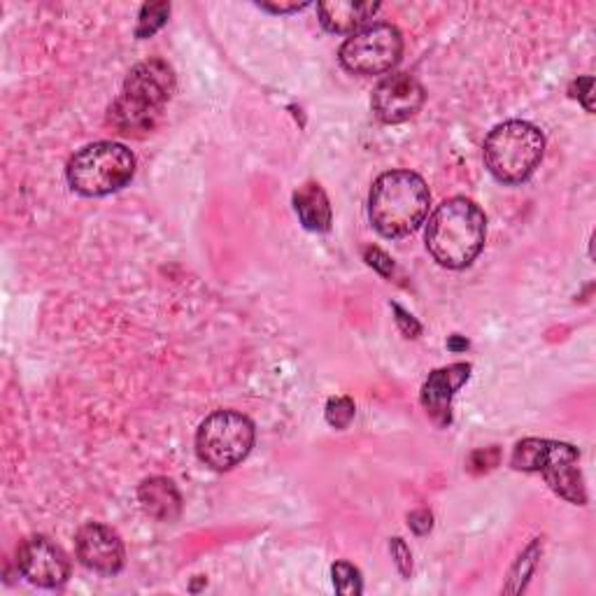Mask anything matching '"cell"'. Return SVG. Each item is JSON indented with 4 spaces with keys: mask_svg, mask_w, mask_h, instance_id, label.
I'll return each mask as SVG.
<instances>
[{
    "mask_svg": "<svg viewBox=\"0 0 596 596\" xmlns=\"http://www.w3.org/2000/svg\"><path fill=\"white\" fill-rule=\"evenodd\" d=\"M143 510L159 522H176L182 513V496L168 477H147L138 487Z\"/></svg>",
    "mask_w": 596,
    "mask_h": 596,
    "instance_id": "cell-13",
    "label": "cell"
},
{
    "mask_svg": "<svg viewBox=\"0 0 596 596\" xmlns=\"http://www.w3.org/2000/svg\"><path fill=\"white\" fill-rule=\"evenodd\" d=\"M319 22L329 33H357L380 10L378 3H348V0H331L319 3Z\"/></svg>",
    "mask_w": 596,
    "mask_h": 596,
    "instance_id": "cell-14",
    "label": "cell"
},
{
    "mask_svg": "<svg viewBox=\"0 0 596 596\" xmlns=\"http://www.w3.org/2000/svg\"><path fill=\"white\" fill-rule=\"evenodd\" d=\"M408 525L417 536H425L434 527V515L429 510H415L408 515Z\"/></svg>",
    "mask_w": 596,
    "mask_h": 596,
    "instance_id": "cell-24",
    "label": "cell"
},
{
    "mask_svg": "<svg viewBox=\"0 0 596 596\" xmlns=\"http://www.w3.org/2000/svg\"><path fill=\"white\" fill-rule=\"evenodd\" d=\"M469 378H471L469 363H452V367L438 369L429 375L425 387H421V403H425V408L434 417L436 425L440 427L450 425L452 396Z\"/></svg>",
    "mask_w": 596,
    "mask_h": 596,
    "instance_id": "cell-12",
    "label": "cell"
},
{
    "mask_svg": "<svg viewBox=\"0 0 596 596\" xmlns=\"http://www.w3.org/2000/svg\"><path fill=\"white\" fill-rule=\"evenodd\" d=\"M355 413H357L355 401L348 396H336L326 403V421H329V425L336 429L350 427V421L355 419Z\"/></svg>",
    "mask_w": 596,
    "mask_h": 596,
    "instance_id": "cell-19",
    "label": "cell"
},
{
    "mask_svg": "<svg viewBox=\"0 0 596 596\" xmlns=\"http://www.w3.org/2000/svg\"><path fill=\"white\" fill-rule=\"evenodd\" d=\"M394 307V313H396V322H398V326H401V331L403 334H406L408 338H417L419 334H421V326H419V322L413 317V315H408L406 311H403V307L401 305H392Z\"/></svg>",
    "mask_w": 596,
    "mask_h": 596,
    "instance_id": "cell-23",
    "label": "cell"
},
{
    "mask_svg": "<svg viewBox=\"0 0 596 596\" xmlns=\"http://www.w3.org/2000/svg\"><path fill=\"white\" fill-rule=\"evenodd\" d=\"M136 176V157L120 143H93L68 161V184L82 196H108Z\"/></svg>",
    "mask_w": 596,
    "mask_h": 596,
    "instance_id": "cell-6",
    "label": "cell"
},
{
    "mask_svg": "<svg viewBox=\"0 0 596 596\" xmlns=\"http://www.w3.org/2000/svg\"><path fill=\"white\" fill-rule=\"evenodd\" d=\"M431 207V191L417 172L390 170L373 182L369 217L384 238H403L425 224Z\"/></svg>",
    "mask_w": 596,
    "mask_h": 596,
    "instance_id": "cell-3",
    "label": "cell"
},
{
    "mask_svg": "<svg viewBox=\"0 0 596 596\" xmlns=\"http://www.w3.org/2000/svg\"><path fill=\"white\" fill-rule=\"evenodd\" d=\"M373 112L384 124L408 122L425 105V87L413 75L394 72L375 87L373 91Z\"/></svg>",
    "mask_w": 596,
    "mask_h": 596,
    "instance_id": "cell-10",
    "label": "cell"
},
{
    "mask_svg": "<svg viewBox=\"0 0 596 596\" xmlns=\"http://www.w3.org/2000/svg\"><path fill=\"white\" fill-rule=\"evenodd\" d=\"M294 207L301 224L315 234L331 228V203L317 182H305L294 194Z\"/></svg>",
    "mask_w": 596,
    "mask_h": 596,
    "instance_id": "cell-15",
    "label": "cell"
},
{
    "mask_svg": "<svg viewBox=\"0 0 596 596\" xmlns=\"http://www.w3.org/2000/svg\"><path fill=\"white\" fill-rule=\"evenodd\" d=\"M538 552H541V543L533 541V543L520 554V560H517V564H515L513 571H510V585L506 587V592L517 594V592H522V589H525V585H527V581H529V575H531V571H533V566H536Z\"/></svg>",
    "mask_w": 596,
    "mask_h": 596,
    "instance_id": "cell-17",
    "label": "cell"
},
{
    "mask_svg": "<svg viewBox=\"0 0 596 596\" xmlns=\"http://www.w3.org/2000/svg\"><path fill=\"white\" fill-rule=\"evenodd\" d=\"M176 91V72L164 59L138 64L126 75L124 91L108 110V124L122 136L143 138L159 124Z\"/></svg>",
    "mask_w": 596,
    "mask_h": 596,
    "instance_id": "cell-1",
    "label": "cell"
},
{
    "mask_svg": "<svg viewBox=\"0 0 596 596\" xmlns=\"http://www.w3.org/2000/svg\"><path fill=\"white\" fill-rule=\"evenodd\" d=\"M403 54V35L392 24H371L340 47V64L357 75L390 72Z\"/></svg>",
    "mask_w": 596,
    "mask_h": 596,
    "instance_id": "cell-8",
    "label": "cell"
},
{
    "mask_svg": "<svg viewBox=\"0 0 596 596\" xmlns=\"http://www.w3.org/2000/svg\"><path fill=\"white\" fill-rule=\"evenodd\" d=\"M170 14V3H147L140 10L138 16V29H136V37L145 41V37H151L159 29H164V24L168 22Z\"/></svg>",
    "mask_w": 596,
    "mask_h": 596,
    "instance_id": "cell-16",
    "label": "cell"
},
{
    "mask_svg": "<svg viewBox=\"0 0 596 596\" xmlns=\"http://www.w3.org/2000/svg\"><path fill=\"white\" fill-rule=\"evenodd\" d=\"M450 348H469V342H459V340H450Z\"/></svg>",
    "mask_w": 596,
    "mask_h": 596,
    "instance_id": "cell-27",
    "label": "cell"
},
{
    "mask_svg": "<svg viewBox=\"0 0 596 596\" xmlns=\"http://www.w3.org/2000/svg\"><path fill=\"white\" fill-rule=\"evenodd\" d=\"M485 164L492 176L504 184L527 182L546 154V136L529 122H504L485 138Z\"/></svg>",
    "mask_w": 596,
    "mask_h": 596,
    "instance_id": "cell-4",
    "label": "cell"
},
{
    "mask_svg": "<svg viewBox=\"0 0 596 596\" xmlns=\"http://www.w3.org/2000/svg\"><path fill=\"white\" fill-rule=\"evenodd\" d=\"M261 8L263 10H271V12H280V14H284V12H296V10H303V8H307V3H292V5H273V3H261Z\"/></svg>",
    "mask_w": 596,
    "mask_h": 596,
    "instance_id": "cell-26",
    "label": "cell"
},
{
    "mask_svg": "<svg viewBox=\"0 0 596 596\" xmlns=\"http://www.w3.org/2000/svg\"><path fill=\"white\" fill-rule=\"evenodd\" d=\"M390 550H392V556H394V562H396L398 573L403 575V578H411V573H413V554H411L408 546L403 543V538H392Z\"/></svg>",
    "mask_w": 596,
    "mask_h": 596,
    "instance_id": "cell-20",
    "label": "cell"
},
{
    "mask_svg": "<svg viewBox=\"0 0 596 596\" xmlns=\"http://www.w3.org/2000/svg\"><path fill=\"white\" fill-rule=\"evenodd\" d=\"M429 255L446 268L459 271L483 252L487 238V217L469 199H450L440 203L427 224Z\"/></svg>",
    "mask_w": 596,
    "mask_h": 596,
    "instance_id": "cell-2",
    "label": "cell"
},
{
    "mask_svg": "<svg viewBox=\"0 0 596 596\" xmlns=\"http://www.w3.org/2000/svg\"><path fill=\"white\" fill-rule=\"evenodd\" d=\"M471 459H480V464L475 461V464H471L473 471H490L498 464V450L492 448V450H485V452H475Z\"/></svg>",
    "mask_w": 596,
    "mask_h": 596,
    "instance_id": "cell-25",
    "label": "cell"
},
{
    "mask_svg": "<svg viewBox=\"0 0 596 596\" xmlns=\"http://www.w3.org/2000/svg\"><path fill=\"white\" fill-rule=\"evenodd\" d=\"M363 257H367L369 266H373L380 275H384V278H390V275H392V271H394V263H392V259H390L387 255L382 252V249H378V247H369L367 252H363Z\"/></svg>",
    "mask_w": 596,
    "mask_h": 596,
    "instance_id": "cell-21",
    "label": "cell"
},
{
    "mask_svg": "<svg viewBox=\"0 0 596 596\" xmlns=\"http://www.w3.org/2000/svg\"><path fill=\"white\" fill-rule=\"evenodd\" d=\"M16 571L31 585L61 587L70 575V560L64 548L47 536H31L16 550Z\"/></svg>",
    "mask_w": 596,
    "mask_h": 596,
    "instance_id": "cell-9",
    "label": "cell"
},
{
    "mask_svg": "<svg viewBox=\"0 0 596 596\" xmlns=\"http://www.w3.org/2000/svg\"><path fill=\"white\" fill-rule=\"evenodd\" d=\"M255 425L243 413L217 411L205 417L196 434V452L213 471H230L252 452Z\"/></svg>",
    "mask_w": 596,
    "mask_h": 596,
    "instance_id": "cell-7",
    "label": "cell"
},
{
    "mask_svg": "<svg viewBox=\"0 0 596 596\" xmlns=\"http://www.w3.org/2000/svg\"><path fill=\"white\" fill-rule=\"evenodd\" d=\"M510 461L517 471L541 473L550 490L566 498L569 504H587V492L581 475V457L573 446L546 438H525L515 446Z\"/></svg>",
    "mask_w": 596,
    "mask_h": 596,
    "instance_id": "cell-5",
    "label": "cell"
},
{
    "mask_svg": "<svg viewBox=\"0 0 596 596\" xmlns=\"http://www.w3.org/2000/svg\"><path fill=\"white\" fill-rule=\"evenodd\" d=\"M77 556L80 562L103 575L120 573L124 566V543L117 531H112L105 525L91 522L85 525L77 533Z\"/></svg>",
    "mask_w": 596,
    "mask_h": 596,
    "instance_id": "cell-11",
    "label": "cell"
},
{
    "mask_svg": "<svg viewBox=\"0 0 596 596\" xmlns=\"http://www.w3.org/2000/svg\"><path fill=\"white\" fill-rule=\"evenodd\" d=\"M592 87H594V80L592 77H581V80H575L571 85V95L573 99H578L587 112H594V103H592Z\"/></svg>",
    "mask_w": 596,
    "mask_h": 596,
    "instance_id": "cell-22",
    "label": "cell"
},
{
    "mask_svg": "<svg viewBox=\"0 0 596 596\" xmlns=\"http://www.w3.org/2000/svg\"><path fill=\"white\" fill-rule=\"evenodd\" d=\"M331 575H334V587L338 594L357 596L363 592V581H361V573L357 566H352L348 562H338V564H334Z\"/></svg>",
    "mask_w": 596,
    "mask_h": 596,
    "instance_id": "cell-18",
    "label": "cell"
}]
</instances>
